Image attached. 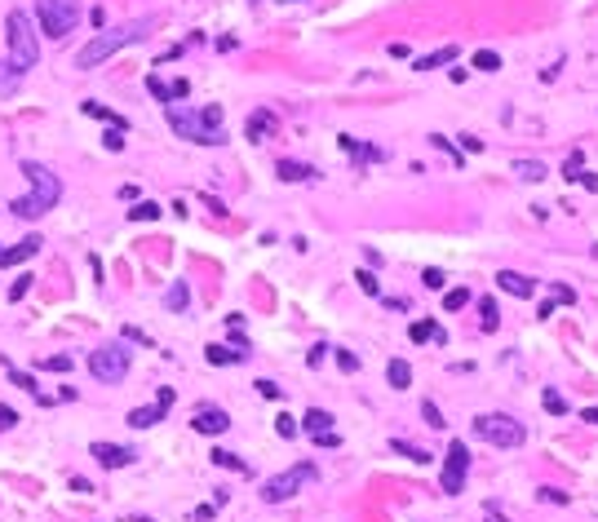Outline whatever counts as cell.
Segmentation results:
<instances>
[{"label":"cell","mask_w":598,"mask_h":522,"mask_svg":"<svg viewBox=\"0 0 598 522\" xmlns=\"http://www.w3.org/2000/svg\"><path fill=\"white\" fill-rule=\"evenodd\" d=\"M23 177L31 182V195L13 199L9 208H13V217H27V222H31V217L49 213V208H54L58 199H62V182H58L54 173H49L45 164H36V160H23Z\"/></svg>","instance_id":"6da1fadb"},{"label":"cell","mask_w":598,"mask_h":522,"mask_svg":"<svg viewBox=\"0 0 598 522\" xmlns=\"http://www.w3.org/2000/svg\"><path fill=\"white\" fill-rule=\"evenodd\" d=\"M142 36H151V23H146V18L124 23V27H115V31H98V36L76 54V66H80V71H93L98 62H107L111 54H120L124 45H138Z\"/></svg>","instance_id":"7a4b0ae2"},{"label":"cell","mask_w":598,"mask_h":522,"mask_svg":"<svg viewBox=\"0 0 598 522\" xmlns=\"http://www.w3.org/2000/svg\"><path fill=\"white\" fill-rule=\"evenodd\" d=\"M5 36H9V62H13V71L27 76L31 66L40 62V40H36V31H31V18L23 9H9V18H5Z\"/></svg>","instance_id":"3957f363"},{"label":"cell","mask_w":598,"mask_h":522,"mask_svg":"<svg viewBox=\"0 0 598 522\" xmlns=\"http://www.w3.org/2000/svg\"><path fill=\"white\" fill-rule=\"evenodd\" d=\"M474 434L483 443H492V447H523V439H527V429L519 425L514 416H505V412H483V416H474Z\"/></svg>","instance_id":"277c9868"},{"label":"cell","mask_w":598,"mask_h":522,"mask_svg":"<svg viewBox=\"0 0 598 522\" xmlns=\"http://www.w3.org/2000/svg\"><path fill=\"white\" fill-rule=\"evenodd\" d=\"M36 18H40V31L49 40H62V36L76 31L80 5H76V0H36Z\"/></svg>","instance_id":"5b68a950"},{"label":"cell","mask_w":598,"mask_h":522,"mask_svg":"<svg viewBox=\"0 0 598 522\" xmlns=\"http://www.w3.org/2000/svg\"><path fill=\"white\" fill-rule=\"evenodd\" d=\"M169 111V129L177 133V138H187V142H199V146H222V129H209L204 120H199V111L191 107H164Z\"/></svg>","instance_id":"8992f818"},{"label":"cell","mask_w":598,"mask_h":522,"mask_svg":"<svg viewBox=\"0 0 598 522\" xmlns=\"http://www.w3.org/2000/svg\"><path fill=\"white\" fill-rule=\"evenodd\" d=\"M89 372L102 381V385H120L129 376V350L120 341H111V345H98L93 355H89Z\"/></svg>","instance_id":"52a82bcc"},{"label":"cell","mask_w":598,"mask_h":522,"mask_svg":"<svg viewBox=\"0 0 598 522\" xmlns=\"http://www.w3.org/2000/svg\"><path fill=\"white\" fill-rule=\"evenodd\" d=\"M315 478H319V469H315L310 461H306V465H293L288 474L266 478V487H262V500H266V504H279V500L297 496V487H302V482H315Z\"/></svg>","instance_id":"ba28073f"},{"label":"cell","mask_w":598,"mask_h":522,"mask_svg":"<svg viewBox=\"0 0 598 522\" xmlns=\"http://www.w3.org/2000/svg\"><path fill=\"white\" fill-rule=\"evenodd\" d=\"M465 474H470V451H465L461 439H452L447 443V456H443V474H439L443 496H461L465 492Z\"/></svg>","instance_id":"9c48e42d"},{"label":"cell","mask_w":598,"mask_h":522,"mask_svg":"<svg viewBox=\"0 0 598 522\" xmlns=\"http://www.w3.org/2000/svg\"><path fill=\"white\" fill-rule=\"evenodd\" d=\"M89 451H93V461L102 469H124V465H133V456H138L133 447H120V443H93Z\"/></svg>","instance_id":"30bf717a"},{"label":"cell","mask_w":598,"mask_h":522,"mask_svg":"<svg viewBox=\"0 0 598 522\" xmlns=\"http://www.w3.org/2000/svg\"><path fill=\"white\" fill-rule=\"evenodd\" d=\"M275 111L271 107H257L253 115H248V124H244V138L248 142H271V133H275Z\"/></svg>","instance_id":"8fae6325"},{"label":"cell","mask_w":598,"mask_h":522,"mask_svg":"<svg viewBox=\"0 0 598 522\" xmlns=\"http://www.w3.org/2000/svg\"><path fill=\"white\" fill-rule=\"evenodd\" d=\"M191 429H195V434H226V429H230V416H226L222 408H199V412L191 416Z\"/></svg>","instance_id":"7c38bea8"},{"label":"cell","mask_w":598,"mask_h":522,"mask_svg":"<svg viewBox=\"0 0 598 522\" xmlns=\"http://www.w3.org/2000/svg\"><path fill=\"white\" fill-rule=\"evenodd\" d=\"M496 288L510 292V297H532V292H537V279H527L519 271H501V275H496Z\"/></svg>","instance_id":"4fadbf2b"},{"label":"cell","mask_w":598,"mask_h":522,"mask_svg":"<svg viewBox=\"0 0 598 522\" xmlns=\"http://www.w3.org/2000/svg\"><path fill=\"white\" fill-rule=\"evenodd\" d=\"M40 252V235H27L23 244H13V248H0V266H18V261H31Z\"/></svg>","instance_id":"5bb4252c"},{"label":"cell","mask_w":598,"mask_h":522,"mask_svg":"<svg viewBox=\"0 0 598 522\" xmlns=\"http://www.w3.org/2000/svg\"><path fill=\"white\" fill-rule=\"evenodd\" d=\"M275 173H279V182H315V177H319V173H315L310 164H302V160H279Z\"/></svg>","instance_id":"9a60e30c"},{"label":"cell","mask_w":598,"mask_h":522,"mask_svg":"<svg viewBox=\"0 0 598 522\" xmlns=\"http://www.w3.org/2000/svg\"><path fill=\"white\" fill-rule=\"evenodd\" d=\"M337 142H341V150H346V155H351V160H355L359 168H363V164H377V160H381V150H377V146H359V142L351 138V133H341Z\"/></svg>","instance_id":"2e32d148"},{"label":"cell","mask_w":598,"mask_h":522,"mask_svg":"<svg viewBox=\"0 0 598 522\" xmlns=\"http://www.w3.org/2000/svg\"><path fill=\"white\" fill-rule=\"evenodd\" d=\"M408 336H412L417 345H426V341H439V345H443V341H447V332L435 324V319H417V324L408 328Z\"/></svg>","instance_id":"e0dca14e"},{"label":"cell","mask_w":598,"mask_h":522,"mask_svg":"<svg viewBox=\"0 0 598 522\" xmlns=\"http://www.w3.org/2000/svg\"><path fill=\"white\" fill-rule=\"evenodd\" d=\"M302 429L310 434V439H319V434H332V416H328L324 408H310V412L302 416Z\"/></svg>","instance_id":"ac0fdd59"},{"label":"cell","mask_w":598,"mask_h":522,"mask_svg":"<svg viewBox=\"0 0 598 522\" xmlns=\"http://www.w3.org/2000/svg\"><path fill=\"white\" fill-rule=\"evenodd\" d=\"M457 54L461 49L457 45H443V49H435V54H426V58H417L412 66H417V71H435V66H443V62H457Z\"/></svg>","instance_id":"d6986e66"},{"label":"cell","mask_w":598,"mask_h":522,"mask_svg":"<svg viewBox=\"0 0 598 522\" xmlns=\"http://www.w3.org/2000/svg\"><path fill=\"white\" fill-rule=\"evenodd\" d=\"M156 420H164V408H160V403H156V408H133V412H129V425H133V429H151Z\"/></svg>","instance_id":"ffe728a7"},{"label":"cell","mask_w":598,"mask_h":522,"mask_svg":"<svg viewBox=\"0 0 598 522\" xmlns=\"http://www.w3.org/2000/svg\"><path fill=\"white\" fill-rule=\"evenodd\" d=\"M386 381L394 385V390H408V385H412V367L404 359H390L386 363Z\"/></svg>","instance_id":"44dd1931"},{"label":"cell","mask_w":598,"mask_h":522,"mask_svg":"<svg viewBox=\"0 0 598 522\" xmlns=\"http://www.w3.org/2000/svg\"><path fill=\"white\" fill-rule=\"evenodd\" d=\"M204 359H209L213 367H226V363H240V359H244V350H230V345H209V350H204Z\"/></svg>","instance_id":"7402d4cb"},{"label":"cell","mask_w":598,"mask_h":522,"mask_svg":"<svg viewBox=\"0 0 598 522\" xmlns=\"http://www.w3.org/2000/svg\"><path fill=\"white\" fill-rule=\"evenodd\" d=\"M80 111H85V115H93V120H107L111 129H129V120H124V115H115V111H107L102 102H85V107H80Z\"/></svg>","instance_id":"603a6c76"},{"label":"cell","mask_w":598,"mask_h":522,"mask_svg":"<svg viewBox=\"0 0 598 522\" xmlns=\"http://www.w3.org/2000/svg\"><path fill=\"white\" fill-rule=\"evenodd\" d=\"M164 306H169L173 314H182V310H187V306H191V288H187V283H182V279H177V283H173V288H169V297H164Z\"/></svg>","instance_id":"cb8c5ba5"},{"label":"cell","mask_w":598,"mask_h":522,"mask_svg":"<svg viewBox=\"0 0 598 522\" xmlns=\"http://www.w3.org/2000/svg\"><path fill=\"white\" fill-rule=\"evenodd\" d=\"M390 451H394V456H408L412 465H430V451H421L417 443H404V439H394V443H390Z\"/></svg>","instance_id":"d4e9b609"},{"label":"cell","mask_w":598,"mask_h":522,"mask_svg":"<svg viewBox=\"0 0 598 522\" xmlns=\"http://www.w3.org/2000/svg\"><path fill=\"white\" fill-rule=\"evenodd\" d=\"M213 465L235 469V474H248V461H240V451H226V447H213Z\"/></svg>","instance_id":"484cf974"},{"label":"cell","mask_w":598,"mask_h":522,"mask_svg":"<svg viewBox=\"0 0 598 522\" xmlns=\"http://www.w3.org/2000/svg\"><path fill=\"white\" fill-rule=\"evenodd\" d=\"M18 71H13V62L5 58V62H0V97H13V93H18Z\"/></svg>","instance_id":"4316f807"},{"label":"cell","mask_w":598,"mask_h":522,"mask_svg":"<svg viewBox=\"0 0 598 522\" xmlns=\"http://www.w3.org/2000/svg\"><path fill=\"white\" fill-rule=\"evenodd\" d=\"M146 89H151V97H156V102H164V107H173V102H177V97H173V84H164L156 71L146 76Z\"/></svg>","instance_id":"83f0119b"},{"label":"cell","mask_w":598,"mask_h":522,"mask_svg":"<svg viewBox=\"0 0 598 522\" xmlns=\"http://www.w3.org/2000/svg\"><path fill=\"white\" fill-rule=\"evenodd\" d=\"M430 146H435V150H443V155H447V160H452L457 168H465V150H457L452 142H447V138H443V133H430Z\"/></svg>","instance_id":"f1b7e54d"},{"label":"cell","mask_w":598,"mask_h":522,"mask_svg":"<svg viewBox=\"0 0 598 522\" xmlns=\"http://www.w3.org/2000/svg\"><path fill=\"white\" fill-rule=\"evenodd\" d=\"M156 217H160V204H156V199H138V204L129 208V222H156Z\"/></svg>","instance_id":"f546056e"},{"label":"cell","mask_w":598,"mask_h":522,"mask_svg":"<svg viewBox=\"0 0 598 522\" xmlns=\"http://www.w3.org/2000/svg\"><path fill=\"white\" fill-rule=\"evenodd\" d=\"M514 173H519L523 182H541L545 177V164L541 160H514Z\"/></svg>","instance_id":"4dcf8cb0"},{"label":"cell","mask_w":598,"mask_h":522,"mask_svg":"<svg viewBox=\"0 0 598 522\" xmlns=\"http://www.w3.org/2000/svg\"><path fill=\"white\" fill-rule=\"evenodd\" d=\"M541 403H545V412H550V416H568V403H563L558 390H541Z\"/></svg>","instance_id":"1f68e13d"},{"label":"cell","mask_w":598,"mask_h":522,"mask_svg":"<svg viewBox=\"0 0 598 522\" xmlns=\"http://www.w3.org/2000/svg\"><path fill=\"white\" fill-rule=\"evenodd\" d=\"M580 173H585V155H580V150H572V155L563 160V177H568V182H576Z\"/></svg>","instance_id":"d6a6232c"},{"label":"cell","mask_w":598,"mask_h":522,"mask_svg":"<svg viewBox=\"0 0 598 522\" xmlns=\"http://www.w3.org/2000/svg\"><path fill=\"white\" fill-rule=\"evenodd\" d=\"M474 71H501V58H496L492 49H479V54H474Z\"/></svg>","instance_id":"836d02e7"},{"label":"cell","mask_w":598,"mask_h":522,"mask_svg":"<svg viewBox=\"0 0 598 522\" xmlns=\"http://www.w3.org/2000/svg\"><path fill=\"white\" fill-rule=\"evenodd\" d=\"M275 434H279V439H297V434H302V425H297V420L284 412V416H275Z\"/></svg>","instance_id":"e575fe53"},{"label":"cell","mask_w":598,"mask_h":522,"mask_svg":"<svg viewBox=\"0 0 598 522\" xmlns=\"http://www.w3.org/2000/svg\"><path fill=\"white\" fill-rule=\"evenodd\" d=\"M479 314H483V332H496V301L492 297L479 301Z\"/></svg>","instance_id":"d590c367"},{"label":"cell","mask_w":598,"mask_h":522,"mask_svg":"<svg viewBox=\"0 0 598 522\" xmlns=\"http://www.w3.org/2000/svg\"><path fill=\"white\" fill-rule=\"evenodd\" d=\"M461 306H470V288H452L443 297V310H461Z\"/></svg>","instance_id":"8d00e7d4"},{"label":"cell","mask_w":598,"mask_h":522,"mask_svg":"<svg viewBox=\"0 0 598 522\" xmlns=\"http://www.w3.org/2000/svg\"><path fill=\"white\" fill-rule=\"evenodd\" d=\"M9 381L18 385V390H27V394H40V390H36V376H31V372H18V367H9Z\"/></svg>","instance_id":"74e56055"},{"label":"cell","mask_w":598,"mask_h":522,"mask_svg":"<svg viewBox=\"0 0 598 522\" xmlns=\"http://www.w3.org/2000/svg\"><path fill=\"white\" fill-rule=\"evenodd\" d=\"M421 416H426V425H430V429H443V425H447V420H443V412H439V408H435V403H430V398L421 403Z\"/></svg>","instance_id":"f35d334b"},{"label":"cell","mask_w":598,"mask_h":522,"mask_svg":"<svg viewBox=\"0 0 598 522\" xmlns=\"http://www.w3.org/2000/svg\"><path fill=\"white\" fill-rule=\"evenodd\" d=\"M102 146L107 150H124V129H107L102 133Z\"/></svg>","instance_id":"ab89813d"},{"label":"cell","mask_w":598,"mask_h":522,"mask_svg":"<svg viewBox=\"0 0 598 522\" xmlns=\"http://www.w3.org/2000/svg\"><path fill=\"white\" fill-rule=\"evenodd\" d=\"M40 367H45V372H66V367H71V359H66V355H49Z\"/></svg>","instance_id":"60d3db41"},{"label":"cell","mask_w":598,"mask_h":522,"mask_svg":"<svg viewBox=\"0 0 598 522\" xmlns=\"http://www.w3.org/2000/svg\"><path fill=\"white\" fill-rule=\"evenodd\" d=\"M421 283H426V288H435V292H439L443 283H447V275H443V271H435V266H430V271L421 275Z\"/></svg>","instance_id":"b9f144b4"},{"label":"cell","mask_w":598,"mask_h":522,"mask_svg":"<svg viewBox=\"0 0 598 522\" xmlns=\"http://www.w3.org/2000/svg\"><path fill=\"white\" fill-rule=\"evenodd\" d=\"M199 120H204L209 129H222V107H204V111H199Z\"/></svg>","instance_id":"7bdbcfd3"},{"label":"cell","mask_w":598,"mask_h":522,"mask_svg":"<svg viewBox=\"0 0 598 522\" xmlns=\"http://www.w3.org/2000/svg\"><path fill=\"white\" fill-rule=\"evenodd\" d=\"M337 367H341V372H359V359L351 355V350H337Z\"/></svg>","instance_id":"ee69618b"},{"label":"cell","mask_w":598,"mask_h":522,"mask_svg":"<svg viewBox=\"0 0 598 522\" xmlns=\"http://www.w3.org/2000/svg\"><path fill=\"white\" fill-rule=\"evenodd\" d=\"M355 279H359V288L368 292V297H377V275H373V271H359Z\"/></svg>","instance_id":"f6af8a7d"},{"label":"cell","mask_w":598,"mask_h":522,"mask_svg":"<svg viewBox=\"0 0 598 522\" xmlns=\"http://www.w3.org/2000/svg\"><path fill=\"white\" fill-rule=\"evenodd\" d=\"M27 288H31V275L13 279V288H9V301H23V297H27Z\"/></svg>","instance_id":"bcb514c9"},{"label":"cell","mask_w":598,"mask_h":522,"mask_svg":"<svg viewBox=\"0 0 598 522\" xmlns=\"http://www.w3.org/2000/svg\"><path fill=\"white\" fill-rule=\"evenodd\" d=\"M541 500H550V504H568V496H563L558 492V487H541V492H537Z\"/></svg>","instance_id":"7dc6e473"},{"label":"cell","mask_w":598,"mask_h":522,"mask_svg":"<svg viewBox=\"0 0 598 522\" xmlns=\"http://www.w3.org/2000/svg\"><path fill=\"white\" fill-rule=\"evenodd\" d=\"M13 425H18V412H13V408H5V403H0V429H13Z\"/></svg>","instance_id":"c3c4849f"},{"label":"cell","mask_w":598,"mask_h":522,"mask_svg":"<svg viewBox=\"0 0 598 522\" xmlns=\"http://www.w3.org/2000/svg\"><path fill=\"white\" fill-rule=\"evenodd\" d=\"M257 394H262V398H279V385L262 376V381H257Z\"/></svg>","instance_id":"681fc988"},{"label":"cell","mask_w":598,"mask_h":522,"mask_svg":"<svg viewBox=\"0 0 598 522\" xmlns=\"http://www.w3.org/2000/svg\"><path fill=\"white\" fill-rule=\"evenodd\" d=\"M124 341H138V345H151V336H146L142 328H124Z\"/></svg>","instance_id":"f907efd6"},{"label":"cell","mask_w":598,"mask_h":522,"mask_svg":"<svg viewBox=\"0 0 598 522\" xmlns=\"http://www.w3.org/2000/svg\"><path fill=\"white\" fill-rule=\"evenodd\" d=\"M324 359H328V345H315V350H310V355H306V363H310V367H319Z\"/></svg>","instance_id":"816d5d0a"},{"label":"cell","mask_w":598,"mask_h":522,"mask_svg":"<svg viewBox=\"0 0 598 522\" xmlns=\"http://www.w3.org/2000/svg\"><path fill=\"white\" fill-rule=\"evenodd\" d=\"M554 301H568V306H572V301H576V292L568 288V283H554Z\"/></svg>","instance_id":"f5cc1de1"},{"label":"cell","mask_w":598,"mask_h":522,"mask_svg":"<svg viewBox=\"0 0 598 522\" xmlns=\"http://www.w3.org/2000/svg\"><path fill=\"white\" fill-rule=\"evenodd\" d=\"M156 403H160V408H164V412H169V408H173V390H169V385H160V394H156Z\"/></svg>","instance_id":"db71d44e"},{"label":"cell","mask_w":598,"mask_h":522,"mask_svg":"<svg viewBox=\"0 0 598 522\" xmlns=\"http://www.w3.org/2000/svg\"><path fill=\"white\" fill-rule=\"evenodd\" d=\"M461 146H465V150H483V138H474V133H461Z\"/></svg>","instance_id":"11a10c76"},{"label":"cell","mask_w":598,"mask_h":522,"mask_svg":"<svg viewBox=\"0 0 598 522\" xmlns=\"http://www.w3.org/2000/svg\"><path fill=\"white\" fill-rule=\"evenodd\" d=\"M576 182H580V186H585V191H594V195H598V173H580Z\"/></svg>","instance_id":"9f6ffc18"},{"label":"cell","mask_w":598,"mask_h":522,"mask_svg":"<svg viewBox=\"0 0 598 522\" xmlns=\"http://www.w3.org/2000/svg\"><path fill=\"white\" fill-rule=\"evenodd\" d=\"M213 514H218V504H199V509H195V522H209Z\"/></svg>","instance_id":"6f0895ef"},{"label":"cell","mask_w":598,"mask_h":522,"mask_svg":"<svg viewBox=\"0 0 598 522\" xmlns=\"http://www.w3.org/2000/svg\"><path fill=\"white\" fill-rule=\"evenodd\" d=\"M580 420H590V425H598V408H585V412H580Z\"/></svg>","instance_id":"680465c9"},{"label":"cell","mask_w":598,"mask_h":522,"mask_svg":"<svg viewBox=\"0 0 598 522\" xmlns=\"http://www.w3.org/2000/svg\"><path fill=\"white\" fill-rule=\"evenodd\" d=\"M488 522H505V518H496V514H492V509H488Z\"/></svg>","instance_id":"91938a15"},{"label":"cell","mask_w":598,"mask_h":522,"mask_svg":"<svg viewBox=\"0 0 598 522\" xmlns=\"http://www.w3.org/2000/svg\"><path fill=\"white\" fill-rule=\"evenodd\" d=\"M594 257H598V244H594Z\"/></svg>","instance_id":"94428289"},{"label":"cell","mask_w":598,"mask_h":522,"mask_svg":"<svg viewBox=\"0 0 598 522\" xmlns=\"http://www.w3.org/2000/svg\"><path fill=\"white\" fill-rule=\"evenodd\" d=\"M284 5H288V0H284Z\"/></svg>","instance_id":"6125c7cd"}]
</instances>
